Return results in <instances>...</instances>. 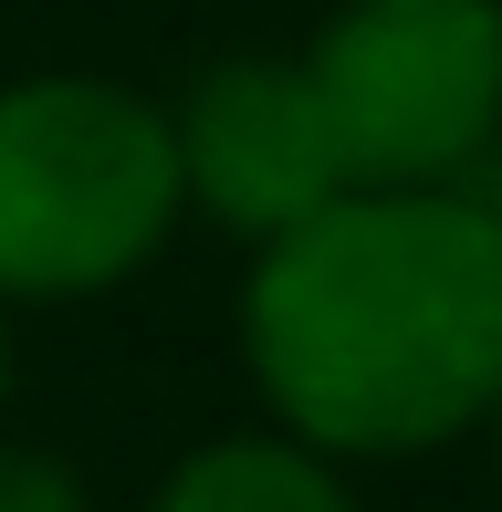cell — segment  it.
I'll return each instance as SVG.
<instances>
[{"label": "cell", "mask_w": 502, "mask_h": 512, "mask_svg": "<svg viewBox=\"0 0 502 512\" xmlns=\"http://www.w3.org/2000/svg\"><path fill=\"white\" fill-rule=\"evenodd\" d=\"M482 209H492V220H502V178H492V199H482Z\"/></svg>", "instance_id": "8"}, {"label": "cell", "mask_w": 502, "mask_h": 512, "mask_svg": "<svg viewBox=\"0 0 502 512\" xmlns=\"http://www.w3.org/2000/svg\"><path fill=\"white\" fill-rule=\"evenodd\" d=\"M168 147H178V189L251 241H283L346 199V157H335V126L304 63H262V53L210 63L189 105L168 115Z\"/></svg>", "instance_id": "4"}, {"label": "cell", "mask_w": 502, "mask_h": 512, "mask_svg": "<svg viewBox=\"0 0 502 512\" xmlns=\"http://www.w3.org/2000/svg\"><path fill=\"white\" fill-rule=\"evenodd\" d=\"M241 345L314 450H440L502 398V220L471 189H346L262 241Z\"/></svg>", "instance_id": "1"}, {"label": "cell", "mask_w": 502, "mask_h": 512, "mask_svg": "<svg viewBox=\"0 0 502 512\" xmlns=\"http://www.w3.org/2000/svg\"><path fill=\"white\" fill-rule=\"evenodd\" d=\"M168 115L95 74H32L0 95V293H105L178 220Z\"/></svg>", "instance_id": "2"}, {"label": "cell", "mask_w": 502, "mask_h": 512, "mask_svg": "<svg viewBox=\"0 0 502 512\" xmlns=\"http://www.w3.org/2000/svg\"><path fill=\"white\" fill-rule=\"evenodd\" d=\"M0 512H84V481L42 450H0Z\"/></svg>", "instance_id": "6"}, {"label": "cell", "mask_w": 502, "mask_h": 512, "mask_svg": "<svg viewBox=\"0 0 502 512\" xmlns=\"http://www.w3.org/2000/svg\"><path fill=\"white\" fill-rule=\"evenodd\" d=\"M492 418H502V398H492Z\"/></svg>", "instance_id": "9"}, {"label": "cell", "mask_w": 502, "mask_h": 512, "mask_svg": "<svg viewBox=\"0 0 502 512\" xmlns=\"http://www.w3.org/2000/svg\"><path fill=\"white\" fill-rule=\"evenodd\" d=\"M304 84L346 189H450L502 136V0H346Z\"/></svg>", "instance_id": "3"}, {"label": "cell", "mask_w": 502, "mask_h": 512, "mask_svg": "<svg viewBox=\"0 0 502 512\" xmlns=\"http://www.w3.org/2000/svg\"><path fill=\"white\" fill-rule=\"evenodd\" d=\"M157 512H356L335 492V471L293 439H220V450L178 460Z\"/></svg>", "instance_id": "5"}, {"label": "cell", "mask_w": 502, "mask_h": 512, "mask_svg": "<svg viewBox=\"0 0 502 512\" xmlns=\"http://www.w3.org/2000/svg\"><path fill=\"white\" fill-rule=\"evenodd\" d=\"M0 398H11V345H0Z\"/></svg>", "instance_id": "7"}]
</instances>
